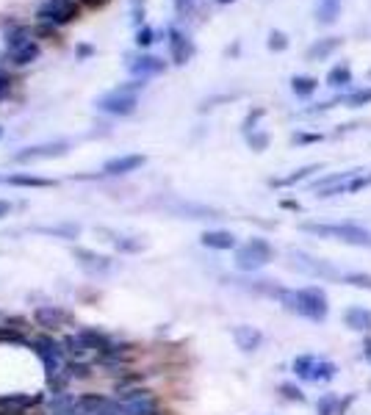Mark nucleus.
<instances>
[{
	"label": "nucleus",
	"instance_id": "obj_1",
	"mask_svg": "<svg viewBox=\"0 0 371 415\" xmlns=\"http://www.w3.org/2000/svg\"><path fill=\"white\" fill-rule=\"evenodd\" d=\"M280 305L308 322L322 324L330 316V305H327V294L316 285H308V288H280L278 291Z\"/></svg>",
	"mask_w": 371,
	"mask_h": 415
},
{
	"label": "nucleus",
	"instance_id": "obj_2",
	"mask_svg": "<svg viewBox=\"0 0 371 415\" xmlns=\"http://www.w3.org/2000/svg\"><path fill=\"white\" fill-rule=\"evenodd\" d=\"M94 415H161V404L147 388H131L117 399H108Z\"/></svg>",
	"mask_w": 371,
	"mask_h": 415
},
{
	"label": "nucleus",
	"instance_id": "obj_3",
	"mask_svg": "<svg viewBox=\"0 0 371 415\" xmlns=\"http://www.w3.org/2000/svg\"><path fill=\"white\" fill-rule=\"evenodd\" d=\"M299 230L313 232L319 238H332L349 246H360V249H371V230L360 228L355 222H332V225H322V222H305L299 225Z\"/></svg>",
	"mask_w": 371,
	"mask_h": 415
},
{
	"label": "nucleus",
	"instance_id": "obj_4",
	"mask_svg": "<svg viewBox=\"0 0 371 415\" xmlns=\"http://www.w3.org/2000/svg\"><path fill=\"white\" fill-rule=\"evenodd\" d=\"M144 86H147L144 78H134V81L111 89L108 94H103L94 105H97V111L111 114V117H131L139 105V92H144Z\"/></svg>",
	"mask_w": 371,
	"mask_h": 415
},
{
	"label": "nucleus",
	"instance_id": "obj_5",
	"mask_svg": "<svg viewBox=\"0 0 371 415\" xmlns=\"http://www.w3.org/2000/svg\"><path fill=\"white\" fill-rule=\"evenodd\" d=\"M272 258H275L272 244L266 238H258V235L249 238V241H244L241 246H235V269L238 272H247V275L269 266Z\"/></svg>",
	"mask_w": 371,
	"mask_h": 415
},
{
	"label": "nucleus",
	"instance_id": "obj_6",
	"mask_svg": "<svg viewBox=\"0 0 371 415\" xmlns=\"http://www.w3.org/2000/svg\"><path fill=\"white\" fill-rule=\"evenodd\" d=\"M288 266L294 269V272H299V275L305 277H316V279H327V282H338V279H344V275L335 269V266H330L327 261L322 258H313V255H308V252H299V249H291L288 252Z\"/></svg>",
	"mask_w": 371,
	"mask_h": 415
},
{
	"label": "nucleus",
	"instance_id": "obj_7",
	"mask_svg": "<svg viewBox=\"0 0 371 415\" xmlns=\"http://www.w3.org/2000/svg\"><path fill=\"white\" fill-rule=\"evenodd\" d=\"M31 349H34V355L42 360L50 382H53L56 376H61V371H64V355H67V352L61 349V343H56L50 335H42V338H34V341H31Z\"/></svg>",
	"mask_w": 371,
	"mask_h": 415
},
{
	"label": "nucleus",
	"instance_id": "obj_8",
	"mask_svg": "<svg viewBox=\"0 0 371 415\" xmlns=\"http://www.w3.org/2000/svg\"><path fill=\"white\" fill-rule=\"evenodd\" d=\"M78 17V3L75 0H45L37 11V20L47 25H67Z\"/></svg>",
	"mask_w": 371,
	"mask_h": 415
},
{
	"label": "nucleus",
	"instance_id": "obj_9",
	"mask_svg": "<svg viewBox=\"0 0 371 415\" xmlns=\"http://www.w3.org/2000/svg\"><path fill=\"white\" fill-rule=\"evenodd\" d=\"M70 152V141L58 138V141H45V144H34V147H25L14 155L17 164H31V161H47V158H61Z\"/></svg>",
	"mask_w": 371,
	"mask_h": 415
},
{
	"label": "nucleus",
	"instance_id": "obj_10",
	"mask_svg": "<svg viewBox=\"0 0 371 415\" xmlns=\"http://www.w3.org/2000/svg\"><path fill=\"white\" fill-rule=\"evenodd\" d=\"M72 258H75V263H78L86 275H92V277H103V275H108V272L114 269V261H111L108 255L94 252V249L75 246V249H72Z\"/></svg>",
	"mask_w": 371,
	"mask_h": 415
},
{
	"label": "nucleus",
	"instance_id": "obj_11",
	"mask_svg": "<svg viewBox=\"0 0 371 415\" xmlns=\"http://www.w3.org/2000/svg\"><path fill=\"white\" fill-rule=\"evenodd\" d=\"M42 402V393H6L0 396V415H20Z\"/></svg>",
	"mask_w": 371,
	"mask_h": 415
},
{
	"label": "nucleus",
	"instance_id": "obj_12",
	"mask_svg": "<svg viewBox=\"0 0 371 415\" xmlns=\"http://www.w3.org/2000/svg\"><path fill=\"white\" fill-rule=\"evenodd\" d=\"M147 164V158L139 155V152H131V155H117V158H111V161H105L103 164V175H108V178H117V175H131V172H136Z\"/></svg>",
	"mask_w": 371,
	"mask_h": 415
},
{
	"label": "nucleus",
	"instance_id": "obj_13",
	"mask_svg": "<svg viewBox=\"0 0 371 415\" xmlns=\"http://www.w3.org/2000/svg\"><path fill=\"white\" fill-rule=\"evenodd\" d=\"M128 70H131V75L134 78H152V75H161V72H167V61L164 58H158V55H150V53H141L136 55L131 64H128Z\"/></svg>",
	"mask_w": 371,
	"mask_h": 415
},
{
	"label": "nucleus",
	"instance_id": "obj_14",
	"mask_svg": "<svg viewBox=\"0 0 371 415\" xmlns=\"http://www.w3.org/2000/svg\"><path fill=\"white\" fill-rule=\"evenodd\" d=\"M233 341H235V346H238L244 355H252V352L261 349V343H263V332H261L258 327L238 324V327H233Z\"/></svg>",
	"mask_w": 371,
	"mask_h": 415
},
{
	"label": "nucleus",
	"instance_id": "obj_15",
	"mask_svg": "<svg viewBox=\"0 0 371 415\" xmlns=\"http://www.w3.org/2000/svg\"><path fill=\"white\" fill-rule=\"evenodd\" d=\"M169 55H172V64H178V67H186L191 61V55H194L191 39L186 34H181L178 28H169Z\"/></svg>",
	"mask_w": 371,
	"mask_h": 415
},
{
	"label": "nucleus",
	"instance_id": "obj_16",
	"mask_svg": "<svg viewBox=\"0 0 371 415\" xmlns=\"http://www.w3.org/2000/svg\"><path fill=\"white\" fill-rule=\"evenodd\" d=\"M200 244L208 249H216V252H230L238 246V238L230 230H205L200 235Z\"/></svg>",
	"mask_w": 371,
	"mask_h": 415
},
{
	"label": "nucleus",
	"instance_id": "obj_17",
	"mask_svg": "<svg viewBox=\"0 0 371 415\" xmlns=\"http://www.w3.org/2000/svg\"><path fill=\"white\" fill-rule=\"evenodd\" d=\"M67 319H70V313H67V310H61V308H56V305H42V308H37V310H34V322L39 324V327H47V329L61 327Z\"/></svg>",
	"mask_w": 371,
	"mask_h": 415
},
{
	"label": "nucleus",
	"instance_id": "obj_18",
	"mask_svg": "<svg viewBox=\"0 0 371 415\" xmlns=\"http://www.w3.org/2000/svg\"><path fill=\"white\" fill-rule=\"evenodd\" d=\"M344 324H346L349 329H355V332H366V335H371V310L369 308H360V305L346 308V310H344Z\"/></svg>",
	"mask_w": 371,
	"mask_h": 415
},
{
	"label": "nucleus",
	"instance_id": "obj_19",
	"mask_svg": "<svg viewBox=\"0 0 371 415\" xmlns=\"http://www.w3.org/2000/svg\"><path fill=\"white\" fill-rule=\"evenodd\" d=\"M313 17L319 25H335L341 17V0H316Z\"/></svg>",
	"mask_w": 371,
	"mask_h": 415
},
{
	"label": "nucleus",
	"instance_id": "obj_20",
	"mask_svg": "<svg viewBox=\"0 0 371 415\" xmlns=\"http://www.w3.org/2000/svg\"><path fill=\"white\" fill-rule=\"evenodd\" d=\"M341 47V37H327V39H316L308 47V61H325L335 50Z\"/></svg>",
	"mask_w": 371,
	"mask_h": 415
},
{
	"label": "nucleus",
	"instance_id": "obj_21",
	"mask_svg": "<svg viewBox=\"0 0 371 415\" xmlns=\"http://www.w3.org/2000/svg\"><path fill=\"white\" fill-rule=\"evenodd\" d=\"M6 183L14 185V188H53V180L39 178V175H28V172H17V175H8Z\"/></svg>",
	"mask_w": 371,
	"mask_h": 415
},
{
	"label": "nucleus",
	"instance_id": "obj_22",
	"mask_svg": "<svg viewBox=\"0 0 371 415\" xmlns=\"http://www.w3.org/2000/svg\"><path fill=\"white\" fill-rule=\"evenodd\" d=\"M175 213H183V219H219V216H222V211L208 208V205H194V202L178 205Z\"/></svg>",
	"mask_w": 371,
	"mask_h": 415
},
{
	"label": "nucleus",
	"instance_id": "obj_23",
	"mask_svg": "<svg viewBox=\"0 0 371 415\" xmlns=\"http://www.w3.org/2000/svg\"><path fill=\"white\" fill-rule=\"evenodd\" d=\"M322 169V164H308V166H302V169H294L291 175H285V178H278V180H272L275 188H288V185H297L302 183V180H308L313 172H319Z\"/></svg>",
	"mask_w": 371,
	"mask_h": 415
},
{
	"label": "nucleus",
	"instance_id": "obj_24",
	"mask_svg": "<svg viewBox=\"0 0 371 415\" xmlns=\"http://www.w3.org/2000/svg\"><path fill=\"white\" fill-rule=\"evenodd\" d=\"M39 53H42V47H39L37 42H34V39H31V42H25L22 47L11 50L8 55H11V61H14L17 67H28V64H34V61L39 58Z\"/></svg>",
	"mask_w": 371,
	"mask_h": 415
},
{
	"label": "nucleus",
	"instance_id": "obj_25",
	"mask_svg": "<svg viewBox=\"0 0 371 415\" xmlns=\"http://www.w3.org/2000/svg\"><path fill=\"white\" fill-rule=\"evenodd\" d=\"M64 352H67L70 357H75V360H84V357L92 352V346H89L86 338L78 332V335H67V338H64Z\"/></svg>",
	"mask_w": 371,
	"mask_h": 415
},
{
	"label": "nucleus",
	"instance_id": "obj_26",
	"mask_svg": "<svg viewBox=\"0 0 371 415\" xmlns=\"http://www.w3.org/2000/svg\"><path fill=\"white\" fill-rule=\"evenodd\" d=\"M352 84V67L349 64H335L330 72H327V86L332 89H344Z\"/></svg>",
	"mask_w": 371,
	"mask_h": 415
},
{
	"label": "nucleus",
	"instance_id": "obj_27",
	"mask_svg": "<svg viewBox=\"0 0 371 415\" xmlns=\"http://www.w3.org/2000/svg\"><path fill=\"white\" fill-rule=\"evenodd\" d=\"M37 232L53 235V238H64V241H75V238L81 235V225L67 222V225H53V228H37Z\"/></svg>",
	"mask_w": 371,
	"mask_h": 415
},
{
	"label": "nucleus",
	"instance_id": "obj_28",
	"mask_svg": "<svg viewBox=\"0 0 371 415\" xmlns=\"http://www.w3.org/2000/svg\"><path fill=\"white\" fill-rule=\"evenodd\" d=\"M316 89H319V81L311 78V75H294L291 78V92L297 94V97H302V100H308Z\"/></svg>",
	"mask_w": 371,
	"mask_h": 415
},
{
	"label": "nucleus",
	"instance_id": "obj_29",
	"mask_svg": "<svg viewBox=\"0 0 371 415\" xmlns=\"http://www.w3.org/2000/svg\"><path fill=\"white\" fill-rule=\"evenodd\" d=\"M316 363H319V357H313V355H299V357L294 360V374H297L299 379H313Z\"/></svg>",
	"mask_w": 371,
	"mask_h": 415
},
{
	"label": "nucleus",
	"instance_id": "obj_30",
	"mask_svg": "<svg viewBox=\"0 0 371 415\" xmlns=\"http://www.w3.org/2000/svg\"><path fill=\"white\" fill-rule=\"evenodd\" d=\"M31 39H34V31L31 28H11V31H6V47H8V53L17 50V47H22L25 42H31Z\"/></svg>",
	"mask_w": 371,
	"mask_h": 415
},
{
	"label": "nucleus",
	"instance_id": "obj_31",
	"mask_svg": "<svg viewBox=\"0 0 371 415\" xmlns=\"http://www.w3.org/2000/svg\"><path fill=\"white\" fill-rule=\"evenodd\" d=\"M341 103H344V105H349V108L369 105L371 103V86H363V89H355V92L344 94V97H341Z\"/></svg>",
	"mask_w": 371,
	"mask_h": 415
},
{
	"label": "nucleus",
	"instance_id": "obj_32",
	"mask_svg": "<svg viewBox=\"0 0 371 415\" xmlns=\"http://www.w3.org/2000/svg\"><path fill=\"white\" fill-rule=\"evenodd\" d=\"M114 246L119 252H141L144 249V241L136 235H114Z\"/></svg>",
	"mask_w": 371,
	"mask_h": 415
},
{
	"label": "nucleus",
	"instance_id": "obj_33",
	"mask_svg": "<svg viewBox=\"0 0 371 415\" xmlns=\"http://www.w3.org/2000/svg\"><path fill=\"white\" fill-rule=\"evenodd\" d=\"M335 374H338V366H335L332 360H322V357H319L316 371H313V382H322V379H325V382H330Z\"/></svg>",
	"mask_w": 371,
	"mask_h": 415
},
{
	"label": "nucleus",
	"instance_id": "obj_34",
	"mask_svg": "<svg viewBox=\"0 0 371 415\" xmlns=\"http://www.w3.org/2000/svg\"><path fill=\"white\" fill-rule=\"evenodd\" d=\"M341 282H346L352 288H360V291H371V275H366V272H346Z\"/></svg>",
	"mask_w": 371,
	"mask_h": 415
},
{
	"label": "nucleus",
	"instance_id": "obj_35",
	"mask_svg": "<svg viewBox=\"0 0 371 415\" xmlns=\"http://www.w3.org/2000/svg\"><path fill=\"white\" fill-rule=\"evenodd\" d=\"M269 141H272V136L263 133V131H261V133H255V131L247 133V144H249V150H255V152H263V150L269 147Z\"/></svg>",
	"mask_w": 371,
	"mask_h": 415
},
{
	"label": "nucleus",
	"instance_id": "obj_36",
	"mask_svg": "<svg viewBox=\"0 0 371 415\" xmlns=\"http://www.w3.org/2000/svg\"><path fill=\"white\" fill-rule=\"evenodd\" d=\"M266 47H269L272 53H282V50H288V37L275 28V31H269V42H266Z\"/></svg>",
	"mask_w": 371,
	"mask_h": 415
},
{
	"label": "nucleus",
	"instance_id": "obj_37",
	"mask_svg": "<svg viewBox=\"0 0 371 415\" xmlns=\"http://www.w3.org/2000/svg\"><path fill=\"white\" fill-rule=\"evenodd\" d=\"M363 188H371V172H360V175H355L349 185H346V194H358V191H363Z\"/></svg>",
	"mask_w": 371,
	"mask_h": 415
},
{
	"label": "nucleus",
	"instance_id": "obj_38",
	"mask_svg": "<svg viewBox=\"0 0 371 415\" xmlns=\"http://www.w3.org/2000/svg\"><path fill=\"white\" fill-rule=\"evenodd\" d=\"M152 42H155V31H152L150 25H141V28H136V45L150 47Z\"/></svg>",
	"mask_w": 371,
	"mask_h": 415
},
{
	"label": "nucleus",
	"instance_id": "obj_39",
	"mask_svg": "<svg viewBox=\"0 0 371 415\" xmlns=\"http://www.w3.org/2000/svg\"><path fill=\"white\" fill-rule=\"evenodd\" d=\"M335 407H338V399L332 393H325L319 399V415H335Z\"/></svg>",
	"mask_w": 371,
	"mask_h": 415
},
{
	"label": "nucleus",
	"instance_id": "obj_40",
	"mask_svg": "<svg viewBox=\"0 0 371 415\" xmlns=\"http://www.w3.org/2000/svg\"><path fill=\"white\" fill-rule=\"evenodd\" d=\"M263 114H266L263 108H255V111H249V114H247V119H244V125H241V131H244V133H252V131H255V125H258V119H261Z\"/></svg>",
	"mask_w": 371,
	"mask_h": 415
},
{
	"label": "nucleus",
	"instance_id": "obj_41",
	"mask_svg": "<svg viewBox=\"0 0 371 415\" xmlns=\"http://www.w3.org/2000/svg\"><path fill=\"white\" fill-rule=\"evenodd\" d=\"M322 133H299V131H297V133H294V136H291V144H316V141H322Z\"/></svg>",
	"mask_w": 371,
	"mask_h": 415
},
{
	"label": "nucleus",
	"instance_id": "obj_42",
	"mask_svg": "<svg viewBox=\"0 0 371 415\" xmlns=\"http://www.w3.org/2000/svg\"><path fill=\"white\" fill-rule=\"evenodd\" d=\"M191 11H194V0H175V14L186 20V17H191Z\"/></svg>",
	"mask_w": 371,
	"mask_h": 415
},
{
	"label": "nucleus",
	"instance_id": "obj_43",
	"mask_svg": "<svg viewBox=\"0 0 371 415\" xmlns=\"http://www.w3.org/2000/svg\"><path fill=\"white\" fill-rule=\"evenodd\" d=\"M280 390H282L291 402H305V393H302L299 388H294V385H280Z\"/></svg>",
	"mask_w": 371,
	"mask_h": 415
},
{
	"label": "nucleus",
	"instance_id": "obj_44",
	"mask_svg": "<svg viewBox=\"0 0 371 415\" xmlns=\"http://www.w3.org/2000/svg\"><path fill=\"white\" fill-rule=\"evenodd\" d=\"M8 89H11V81H8L6 75H0V100L8 94Z\"/></svg>",
	"mask_w": 371,
	"mask_h": 415
},
{
	"label": "nucleus",
	"instance_id": "obj_45",
	"mask_svg": "<svg viewBox=\"0 0 371 415\" xmlns=\"http://www.w3.org/2000/svg\"><path fill=\"white\" fill-rule=\"evenodd\" d=\"M11 213V202L8 199H0V219H6Z\"/></svg>",
	"mask_w": 371,
	"mask_h": 415
},
{
	"label": "nucleus",
	"instance_id": "obj_46",
	"mask_svg": "<svg viewBox=\"0 0 371 415\" xmlns=\"http://www.w3.org/2000/svg\"><path fill=\"white\" fill-rule=\"evenodd\" d=\"M363 349H366V357H371V338L366 335V341H363Z\"/></svg>",
	"mask_w": 371,
	"mask_h": 415
},
{
	"label": "nucleus",
	"instance_id": "obj_47",
	"mask_svg": "<svg viewBox=\"0 0 371 415\" xmlns=\"http://www.w3.org/2000/svg\"><path fill=\"white\" fill-rule=\"evenodd\" d=\"M78 53H81V55H84V58H86V55H92V47H78Z\"/></svg>",
	"mask_w": 371,
	"mask_h": 415
},
{
	"label": "nucleus",
	"instance_id": "obj_48",
	"mask_svg": "<svg viewBox=\"0 0 371 415\" xmlns=\"http://www.w3.org/2000/svg\"><path fill=\"white\" fill-rule=\"evenodd\" d=\"M84 3H89V6H103V3H108V0H84Z\"/></svg>",
	"mask_w": 371,
	"mask_h": 415
},
{
	"label": "nucleus",
	"instance_id": "obj_49",
	"mask_svg": "<svg viewBox=\"0 0 371 415\" xmlns=\"http://www.w3.org/2000/svg\"><path fill=\"white\" fill-rule=\"evenodd\" d=\"M216 3H222V6H228V3H233V0H216Z\"/></svg>",
	"mask_w": 371,
	"mask_h": 415
},
{
	"label": "nucleus",
	"instance_id": "obj_50",
	"mask_svg": "<svg viewBox=\"0 0 371 415\" xmlns=\"http://www.w3.org/2000/svg\"><path fill=\"white\" fill-rule=\"evenodd\" d=\"M366 78H369V81H371V70H369V75H366Z\"/></svg>",
	"mask_w": 371,
	"mask_h": 415
},
{
	"label": "nucleus",
	"instance_id": "obj_51",
	"mask_svg": "<svg viewBox=\"0 0 371 415\" xmlns=\"http://www.w3.org/2000/svg\"><path fill=\"white\" fill-rule=\"evenodd\" d=\"M0 138H3V128H0Z\"/></svg>",
	"mask_w": 371,
	"mask_h": 415
}]
</instances>
